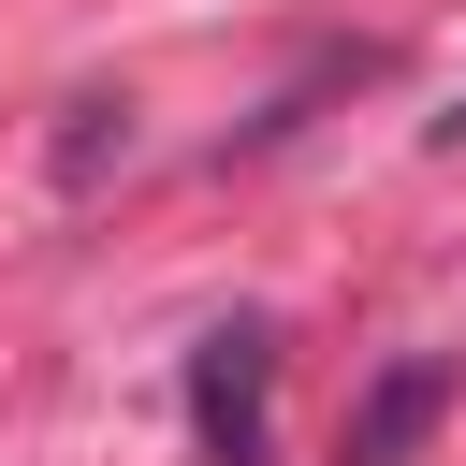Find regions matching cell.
<instances>
[{"mask_svg":"<svg viewBox=\"0 0 466 466\" xmlns=\"http://www.w3.org/2000/svg\"><path fill=\"white\" fill-rule=\"evenodd\" d=\"M437 408H451V364H437V350H408V364H379V393L350 408V437H335V466H408Z\"/></svg>","mask_w":466,"mask_h":466,"instance_id":"2","label":"cell"},{"mask_svg":"<svg viewBox=\"0 0 466 466\" xmlns=\"http://www.w3.org/2000/svg\"><path fill=\"white\" fill-rule=\"evenodd\" d=\"M437 146H466V102H451V116H437Z\"/></svg>","mask_w":466,"mask_h":466,"instance_id":"3","label":"cell"},{"mask_svg":"<svg viewBox=\"0 0 466 466\" xmlns=\"http://www.w3.org/2000/svg\"><path fill=\"white\" fill-rule=\"evenodd\" d=\"M262 408H277V320H218L189 350V437L218 466H262Z\"/></svg>","mask_w":466,"mask_h":466,"instance_id":"1","label":"cell"}]
</instances>
